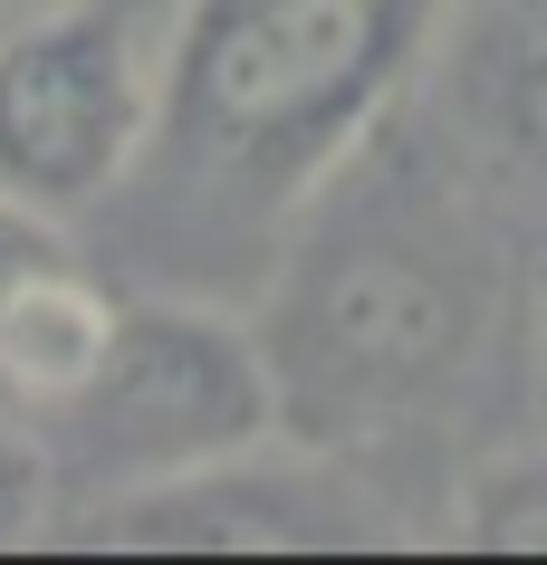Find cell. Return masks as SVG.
Wrapping results in <instances>:
<instances>
[{"label": "cell", "instance_id": "1", "mask_svg": "<svg viewBox=\"0 0 547 565\" xmlns=\"http://www.w3.org/2000/svg\"><path fill=\"white\" fill-rule=\"evenodd\" d=\"M499 259L452 182L385 125L336 163L278 231L260 355L278 431L336 450L442 413L490 355Z\"/></svg>", "mask_w": 547, "mask_h": 565}, {"label": "cell", "instance_id": "2", "mask_svg": "<svg viewBox=\"0 0 547 565\" xmlns=\"http://www.w3.org/2000/svg\"><path fill=\"white\" fill-rule=\"evenodd\" d=\"M432 20L442 0H182L135 173L212 231H288V211L395 116Z\"/></svg>", "mask_w": 547, "mask_h": 565}, {"label": "cell", "instance_id": "3", "mask_svg": "<svg viewBox=\"0 0 547 565\" xmlns=\"http://www.w3.org/2000/svg\"><path fill=\"white\" fill-rule=\"evenodd\" d=\"M270 431H278V384L260 355V327L202 298H116L106 355L39 422V450H49V479L77 489L67 508H87L116 489L182 479L202 460H231Z\"/></svg>", "mask_w": 547, "mask_h": 565}, {"label": "cell", "instance_id": "4", "mask_svg": "<svg viewBox=\"0 0 547 565\" xmlns=\"http://www.w3.org/2000/svg\"><path fill=\"white\" fill-rule=\"evenodd\" d=\"M154 135V58L106 0H49L0 30V192L30 211H96L135 182Z\"/></svg>", "mask_w": 547, "mask_h": 565}, {"label": "cell", "instance_id": "5", "mask_svg": "<svg viewBox=\"0 0 547 565\" xmlns=\"http://www.w3.org/2000/svg\"><path fill=\"white\" fill-rule=\"evenodd\" d=\"M49 536H87V546H173V556H356L385 546L395 518L375 508L365 479H346L317 441L278 450L250 441L231 460H202L154 489H116V499L59 508Z\"/></svg>", "mask_w": 547, "mask_h": 565}, {"label": "cell", "instance_id": "6", "mask_svg": "<svg viewBox=\"0 0 547 565\" xmlns=\"http://www.w3.org/2000/svg\"><path fill=\"white\" fill-rule=\"evenodd\" d=\"M106 327H116V288L59 239V211L0 192V403L39 431L106 355Z\"/></svg>", "mask_w": 547, "mask_h": 565}, {"label": "cell", "instance_id": "7", "mask_svg": "<svg viewBox=\"0 0 547 565\" xmlns=\"http://www.w3.org/2000/svg\"><path fill=\"white\" fill-rule=\"evenodd\" d=\"M423 67L452 145L547 182V0H442Z\"/></svg>", "mask_w": 547, "mask_h": 565}, {"label": "cell", "instance_id": "8", "mask_svg": "<svg viewBox=\"0 0 547 565\" xmlns=\"http://www.w3.org/2000/svg\"><path fill=\"white\" fill-rule=\"evenodd\" d=\"M452 536L481 556H547V450H499L461 479Z\"/></svg>", "mask_w": 547, "mask_h": 565}, {"label": "cell", "instance_id": "9", "mask_svg": "<svg viewBox=\"0 0 547 565\" xmlns=\"http://www.w3.org/2000/svg\"><path fill=\"white\" fill-rule=\"evenodd\" d=\"M49 518H59V479H49V450H39L30 422L0 403V546H30V536H49Z\"/></svg>", "mask_w": 547, "mask_h": 565}]
</instances>
